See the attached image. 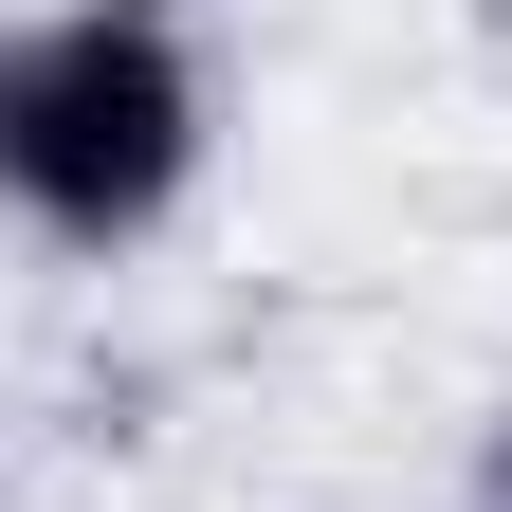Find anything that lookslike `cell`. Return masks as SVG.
Masks as SVG:
<instances>
[{
  "mask_svg": "<svg viewBox=\"0 0 512 512\" xmlns=\"http://www.w3.org/2000/svg\"><path fill=\"white\" fill-rule=\"evenodd\" d=\"M220 165V55L183 0H19L0 19V238L74 256H147Z\"/></svg>",
  "mask_w": 512,
  "mask_h": 512,
  "instance_id": "1",
  "label": "cell"
},
{
  "mask_svg": "<svg viewBox=\"0 0 512 512\" xmlns=\"http://www.w3.org/2000/svg\"><path fill=\"white\" fill-rule=\"evenodd\" d=\"M476 512H512V403L476 421Z\"/></svg>",
  "mask_w": 512,
  "mask_h": 512,
  "instance_id": "2",
  "label": "cell"
}]
</instances>
